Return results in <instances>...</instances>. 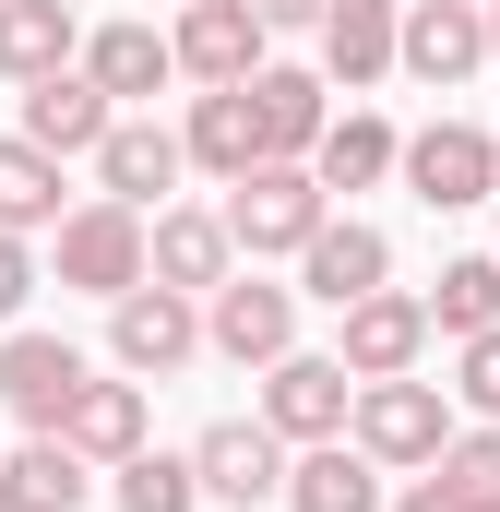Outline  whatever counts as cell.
Wrapping results in <instances>:
<instances>
[{
    "label": "cell",
    "mask_w": 500,
    "mask_h": 512,
    "mask_svg": "<svg viewBox=\"0 0 500 512\" xmlns=\"http://www.w3.org/2000/svg\"><path fill=\"white\" fill-rule=\"evenodd\" d=\"M179 155H191V167H215V179H239V167H262V143H250V96H239V84H215V96L191 108V131H179Z\"/></svg>",
    "instance_id": "obj_25"
},
{
    "label": "cell",
    "mask_w": 500,
    "mask_h": 512,
    "mask_svg": "<svg viewBox=\"0 0 500 512\" xmlns=\"http://www.w3.org/2000/svg\"><path fill=\"white\" fill-rule=\"evenodd\" d=\"M274 501H286V512H381V465L358 453V441H310V453L286 465Z\"/></svg>",
    "instance_id": "obj_18"
},
{
    "label": "cell",
    "mask_w": 500,
    "mask_h": 512,
    "mask_svg": "<svg viewBox=\"0 0 500 512\" xmlns=\"http://www.w3.org/2000/svg\"><path fill=\"white\" fill-rule=\"evenodd\" d=\"M334 322H346V346H334V358H346V382H393V370H417V358H429V310H417V298H393V286L346 298Z\"/></svg>",
    "instance_id": "obj_12"
},
{
    "label": "cell",
    "mask_w": 500,
    "mask_h": 512,
    "mask_svg": "<svg viewBox=\"0 0 500 512\" xmlns=\"http://www.w3.org/2000/svg\"><path fill=\"white\" fill-rule=\"evenodd\" d=\"M108 346H120L131 382H167V370L203 346V298H179V286H120V298H108Z\"/></svg>",
    "instance_id": "obj_5"
},
{
    "label": "cell",
    "mask_w": 500,
    "mask_h": 512,
    "mask_svg": "<svg viewBox=\"0 0 500 512\" xmlns=\"http://www.w3.org/2000/svg\"><path fill=\"white\" fill-rule=\"evenodd\" d=\"M84 382H96V370H84V346H60V334H0V417L60 429Z\"/></svg>",
    "instance_id": "obj_11"
},
{
    "label": "cell",
    "mask_w": 500,
    "mask_h": 512,
    "mask_svg": "<svg viewBox=\"0 0 500 512\" xmlns=\"http://www.w3.org/2000/svg\"><path fill=\"white\" fill-rule=\"evenodd\" d=\"M310 179H322V191H370V179H393V131H381L370 108L322 120V143H310Z\"/></svg>",
    "instance_id": "obj_23"
},
{
    "label": "cell",
    "mask_w": 500,
    "mask_h": 512,
    "mask_svg": "<svg viewBox=\"0 0 500 512\" xmlns=\"http://www.w3.org/2000/svg\"><path fill=\"white\" fill-rule=\"evenodd\" d=\"M358 453L370 465H429L441 441H453V405H441V382H417V370H393V382H358Z\"/></svg>",
    "instance_id": "obj_3"
},
{
    "label": "cell",
    "mask_w": 500,
    "mask_h": 512,
    "mask_svg": "<svg viewBox=\"0 0 500 512\" xmlns=\"http://www.w3.org/2000/svg\"><path fill=\"white\" fill-rule=\"evenodd\" d=\"M322 215H334V191H322L298 155H262V167L227 179V251H298Z\"/></svg>",
    "instance_id": "obj_1"
},
{
    "label": "cell",
    "mask_w": 500,
    "mask_h": 512,
    "mask_svg": "<svg viewBox=\"0 0 500 512\" xmlns=\"http://www.w3.org/2000/svg\"><path fill=\"white\" fill-rule=\"evenodd\" d=\"M36 227H60V155L0 143V239H36Z\"/></svg>",
    "instance_id": "obj_26"
},
{
    "label": "cell",
    "mask_w": 500,
    "mask_h": 512,
    "mask_svg": "<svg viewBox=\"0 0 500 512\" xmlns=\"http://www.w3.org/2000/svg\"><path fill=\"white\" fill-rule=\"evenodd\" d=\"M322 72L358 96V84H381L393 72V12H322Z\"/></svg>",
    "instance_id": "obj_28"
},
{
    "label": "cell",
    "mask_w": 500,
    "mask_h": 512,
    "mask_svg": "<svg viewBox=\"0 0 500 512\" xmlns=\"http://www.w3.org/2000/svg\"><path fill=\"white\" fill-rule=\"evenodd\" d=\"M48 251H60V286L120 298V286H143V215H131V203H72V215L48 227Z\"/></svg>",
    "instance_id": "obj_4"
},
{
    "label": "cell",
    "mask_w": 500,
    "mask_h": 512,
    "mask_svg": "<svg viewBox=\"0 0 500 512\" xmlns=\"http://www.w3.org/2000/svg\"><path fill=\"white\" fill-rule=\"evenodd\" d=\"M262 24H322V0H250Z\"/></svg>",
    "instance_id": "obj_32"
},
{
    "label": "cell",
    "mask_w": 500,
    "mask_h": 512,
    "mask_svg": "<svg viewBox=\"0 0 500 512\" xmlns=\"http://www.w3.org/2000/svg\"><path fill=\"white\" fill-rule=\"evenodd\" d=\"M203 346H215V358H239V370H274V358L298 346V298H286V286H262V274L203 286Z\"/></svg>",
    "instance_id": "obj_6"
},
{
    "label": "cell",
    "mask_w": 500,
    "mask_h": 512,
    "mask_svg": "<svg viewBox=\"0 0 500 512\" xmlns=\"http://www.w3.org/2000/svg\"><path fill=\"white\" fill-rule=\"evenodd\" d=\"M477 12H489V60H500V0H477Z\"/></svg>",
    "instance_id": "obj_33"
},
{
    "label": "cell",
    "mask_w": 500,
    "mask_h": 512,
    "mask_svg": "<svg viewBox=\"0 0 500 512\" xmlns=\"http://www.w3.org/2000/svg\"><path fill=\"white\" fill-rule=\"evenodd\" d=\"M381 274H393V239L358 227V215H322L310 239H298V286L322 298V310H346V298H370Z\"/></svg>",
    "instance_id": "obj_13"
},
{
    "label": "cell",
    "mask_w": 500,
    "mask_h": 512,
    "mask_svg": "<svg viewBox=\"0 0 500 512\" xmlns=\"http://www.w3.org/2000/svg\"><path fill=\"white\" fill-rule=\"evenodd\" d=\"M393 167H405V191H417L429 215H477L500 191V143L477 120H429L417 143H393Z\"/></svg>",
    "instance_id": "obj_2"
},
{
    "label": "cell",
    "mask_w": 500,
    "mask_h": 512,
    "mask_svg": "<svg viewBox=\"0 0 500 512\" xmlns=\"http://www.w3.org/2000/svg\"><path fill=\"white\" fill-rule=\"evenodd\" d=\"M84 36H72V0H0V72L12 84H36V72H60Z\"/></svg>",
    "instance_id": "obj_22"
},
{
    "label": "cell",
    "mask_w": 500,
    "mask_h": 512,
    "mask_svg": "<svg viewBox=\"0 0 500 512\" xmlns=\"http://www.w3.org/2000/svg\"><path fill=\"white\" fill-rule=\"evenodd\" d=\"M429 489H441V512H500V429L441 441V453H429Z\"/></svg>",
    "instance_id": "obj_27"
},
{
    "label": "cell",
    "mask_w": 500,
    "mask_h": 512,
    "mask_svg": "<svg viewBox=\"0 0 500 512\" xmlns=\"http://www.w3.org/2000/svg\"><path fill=\"white\" fill-rule=\"evenodd\" d=\"M108 120H120V108H108L72 60L24 84V143H36V155H96V143H108Z\"/></svg>",
    "instance_id": "obj_16"
},
{
    "label": "cell",
    "mask_w": 500,
    "mask_h": 512,
    "mask_svg": "<svg viewBox=\"0 0 500 512\" xmlns=\"http://www.w3.org/2000/svg\"><path fill=\"white\" fill-rule=\"evenodd\" d=\"M179 131H155V120H108V143H96V191L108 203H131V215H155L167 191H179Z\"/></svg>",
    "instance_id": "obj_15"
},
{
    "label": "cell",
    "mask_w": 500,
    "mask_h": 512,
    "mask_svg": "<svg viewBox=\"0 0 500 512\" xmlns=\"http://www.w3.org/2000/svg\"><path fill=\"white\" fill-rule=\"evenodd\" d=\"M48 441H72L84 465H131V453H143V382H84Z\"/></svg>",
    "instance_id": "obj_19"
},
{
    "label": "cell",
    "mask_w": 500,
    "mask_h": 512,
    "mask_svg": "<svg viewBox=\"0 0 500 512\" xmlns=\"http://www.w3.org/2000/svg\"><path fill=\"white\" fill-rule=\"evenodd\" d=\"M227 215H179V203H155V227H143V286H179V298H203V286H227Z\"/></svg>",
    "instance_id": "obj_14"
},
{
    "label": "cell",
    "mask_w": 500,
    "mask_h": 512,
    "mask_svg": "<svg viewBox=\"0 0 500 512\" xmlns=\"http://www.w3.org/2000/svg\"><path fill=\"white\" fill-rule=\"evenodd\" d=\"M453 393H465V405L500 429V322H489V334H465V370H453Z\"/></svg>",
    "instance_id": "obj_30"
},
{
    "label": "cell",
    "mask_w": 500,
    "mask_h": 512,
    "mask_svg": "<svg viewBox=\"0 0 500 512\" xmlns=\"http://www.w3.org/2000/svg\"><path fill=\"white\" fill-rule=\"evenodd\" d=\"M191 489H203V501H239V512H262L274 489H286V441H274L262 417H215V429L191 441Z\"/></svg>",
    "instance_id": "obj_8"
},
{
    "label": "cell",
    "mask_w": 500,
    "mask_h": 512,
    "mask_svg": "<svg viewBox=\"0 0 500 512\" xmlns=\"http://www.w3.org/2000/svg\"><path fill=\"white\" fill-rule=\"evenodd\" d=\"M120 512H203L191 453H131V465H120Z\"/></svg>",
    "instance_id": "obj_29"
},
{
    "label": "cell",
    "mask_w": 500,
    "mask_h": 512,
    "mask_svg": "<svg viewBox=\"0 0 500 512\" xmlns=\"http://www.w3.org/2000/svg\"><path fill=\"white\" fill-rule=\"evenodd\" d=\"M0 512H84V453L72 441H24V453H0Z\"/></svg>",
    "instance_id": "obj_21"
},
{
    "label": "cell",
    "mask_w": 500,
    "mask_h": 512,
    "mask_svg": "<svg viewBox=\"0 0 500 512\" xmlns=\"http://www.w3.org/2000/svg\"><path fill=\"white\" fill-rule=\"evenodd\" d=\"M262 12L250 0H179V36H167V60L191 72V84H250L262 72Z\"/></svg>",
    "instance_id": "obj_10"
},
{
    "label": "cell",
    "mask_w": 500,
    "mask_h": 512,
    "mask_svg": "<svg viewBox=\"0 0 500 512\" xmlns=\"http://www.w3.org/2000/svg\"><path fill=\"white\" fill-rule=\"evenodd\" d=\"M167 72H179V60H167L155 24H96V36H84V84H96L108 108H120V96H155Z\"/></svg>",
    "instance_id": "obj_20"
},
{
    "label": "cell",
    "mask_w": 500,
    "mask_h": 512,
    "mask_svg": "<svg viewBox=\"0 0 500 512\" xmlns=\"http://www.w3.org/2000/svg\"><path fill=\"white\" fill-rule=\"evenodd\" d=\"M346 405H358V382H346V358H274L262 370V429L274 441H346Z\"/></svg>",
    "instance_id": "obj_7"
},
{
    "label": "cell",
    "mask_w": 500,
    "mask_h": 512,
    "mask_svg": "<svg viewBox=\"0 0 500 512\" xmlns=\"http://www.w3.org/2000/svg\"><path fill=\"white\" fill-rule=\"evenodd\" d=\"M24 298H36V262H24V239H0V322H12Z\"/></svg>",
    "instance_id": "obj_31"
},
{
    "label": "cell",
    "mask_w": 500,
    "mask_h": 512,
    "mask_svg": "<svg viewBox=\"0 0 500 512\" xmlns=\"http://www.w3.org/2000/svg\"><path fill=\"white\" fill-rule=\"evenodd\" d=\"M417 310H429V334H453V346H465V334H489V322H500V262H489V251L441 262V286H429Z\"/></svg>",
    "instance_id": "obj_24"
},
{
    "label": "cell",
    "mask_w": 500,
    "mask_h": 512,
    "mask_svg": "<svg viewBox=\"0 0 500 512\" xmlns=\"http://www.w3.org/2000/svg\"><path fill=\"white\" fill-rule=\"evenodd\" d=\"M477 60H489V12H477V0H405V12H393V72L465 84Z\"/></svg>",
    "instance_id": "obj_9"
},
{
    "label": "cell",
    "mask_w": 500,
    "mask_h": 512,
    "mask_svg": "<svg viewBox=\"0 0 500 512\" xmlns=\"http://www.w3.org/2000/svg\"><path fill=\"white\" fill-rule=\"evenodd\" d=\"M239 96H250V143H262V155H298V167H310V143H322V120H334V108H322L334 84H322V72H274V60H262Z\"/></svg>",
    "instance_id": "obj_17"
}]
</instances>
